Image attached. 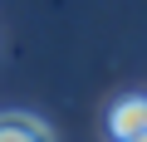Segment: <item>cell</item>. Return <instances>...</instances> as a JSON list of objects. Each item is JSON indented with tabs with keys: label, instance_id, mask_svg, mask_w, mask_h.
Masks as SVG:
<instances>
[{
	"label": "cell",
	"instance_id": "6da1fadb",
	"mask_svg": "<svg viewBox=\"0 0 147 142\" xmlns=\"http://www.w3.org/2000/svg\"><path fill=\"white\" fill-rule=\"evenodd\" d=\"M108 127H113L118 142L142 137V132H147V98H118L113 113H108Z\"/></svg>",
	"mask_w": 147,
	"mask_h": 142
},
{
	"label": "cell",
	"instance_id": "7a4b0ae2",
	"mask_svg": "<svg viewBox=\"0 0 147 142\" xmlns=\"http://www.w3.org/2000/svg\"><path fill=\"white\" fill-rule=\"evenodd\" d=\"M0 142H54L34 113H0Z\"/></svg>",
	"mask_w": 147,
	"mask_h": 142
}]
</instances>
